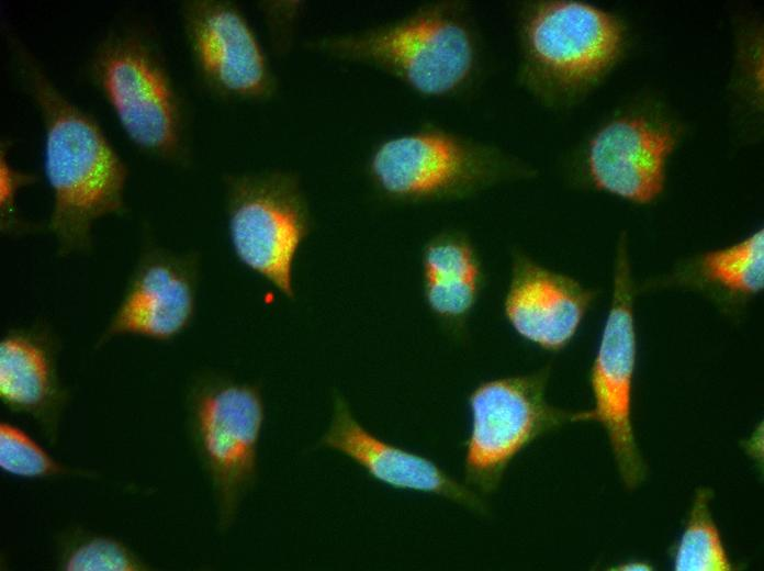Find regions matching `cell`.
<instances>
[{
    "mask_svg": "<svg viewBox=\"0 0 764 571\" xmlns=\"http://www.w3.org/2000/svg\"><path fill=\"white\" fill-rule=\"evenodd\" d=\"M712 497L714 491L710 488L696 489L682 535L674 547V570H735L711 514Z\"/></svg>",
    "mask_w": 764,
    "mask_h": 571,
    "instance_id": "20",
    "label": "cell"
},
{
    "mask_svg": "<svg viewBox=\"0 0 764 571\" xmlns=\"http://www.w3.org/2000/svg\"><path fill=\"white\" fill-rule=\"evenodd\" d=\"M315 448L337 451L363 469L373 480L395 490L435 494L484 514L479 494L445 472L431 459L391 444L368 430L353 415L346 396L332 394V415Z\"/></svg>",
    "mask_w": 764,
    "mask_h": 571,
    "instance_id": "15",
    "label": "cell"
},
{
    "mask_svg": "<svg viewBox=\"0 0 764 571\" xmlns=\"http://www.w3.org/2000/svg\"><path fill=\"white\" fill-rule=\"evenodd\" d=\"M633 303L628 237L621 233L616 246L610 306L589 371L594 406L576 411L574 423L596 422L602 425L620 480L629 490L638 488L648 471L631 418L638 351Z\"/></svg>",
    "mask_w": 764,
    "mask_h": 571,
    "instance_id": "10",
    "label": "cell"
},
{
    "mask_svg": "<svg viewBox=\"0 0 764 571\" xmlns=\"http://www.w3.org/2000/svg\"><path fill=\"white\" fill-rule=\"evenodd\" d=\"M12 138L0 139V233L8 238H22L36 235L46 229V223H37L24 217L19 209L18 199L23 189L40 181L36 172L16 167L11 161Z\"/></svg>",
    "mask_w": 764,
    "mask_h": 571,
    "instance_id": "22",
    "label": "cell"
},
{
    "mask_svg": "<svg viewBox=\"0 0 764 571\" xmlns=\"http://www.w3.org/2000/svg\"><path fill=\"white\" fill-rule=\"evenodd\" d=\"M85 75L138 153L171 167L192 164V109L151 22L136 15L112 22Z\"/></svg>",
    "mask_w": 764,
    "mask_h": 571,
    "instance_id": "3",
    "label": "cell"
},
{
    "mask_svg": "<svg viewBox=\"0 0 764 571\" xmlns=\"http://www.w3.org/2000/svg\"><path fill=\"white\" fill-rule=\"evenodd\" d=\"M63 342L44 318L7 327L0 337V402L31 419L50 446L59 441L72 393L60 376Z\"/></svg>",
    "mask_w": 764,
    "mask_h": 571,
    "instance_id": "13",
    "label": "cell"
},
{
    "mask_svg": "<svg viewBox=\"0 0 764 571\" xmlns=\"http://www.w3.org/2000/svg\"><path fill=\"white\" fill-rule=\"evenodd\" d=\"M1 32L10 69L43 127V172L52 193L46 229L56 255L90 254L96 224L128 212L130 167L97 117L57 86L20 34L7 22Z\"/></svg>",
    "mask_w": 764,
    "mask_h": 571,
    "instance_id": "1",
    "label": "cell"
},
{
    "mask_svg": "<svg viewBox=\"0 0 764 571\" xmlns=\"http://www.w3.org/2000/svg\"><path fill=\"white\" fill-rule=\"evenodd\" d=\"M190 64L200 87L222 102L259 104L279 81L243 9L229 0H184L178 9Z\"/></svg>",
    "mask_w": 764,
    "mask_h": 571,
    "instance_id": "11",
    "label": "cell"
},
{
    "mask_svg": "<svg viewBox=\"0 0 764 571\" xmlns=\"http://www.w3.org/2000/svg\"><path fill=\"white\" fill-rule=\"evenodd\" d=\"M364 175L379 201L418 206L467 201L532 180L538 169L499 144L425 122L378 141L366 159Z\"/></svg>",
    "mask_w": 764,
    "mask_h": 571,
    "instance_id": "5",
    "label": "cell"
},
{
    "mask_svg": "<svg viewBox=\"0 0 764 571\" xmlns=\"http://www.w3.org/2000/svg\"><path fill=\"white\" fill-rule=\"evenodd\" d=\"M550 367L488 379L468 396L471 416L465 443L467 485L490 494L499 485L514 458L539 437L574 423L576 411L550 404Z\"/></svg>",
    "mask_w": 764,
    "mask_h": 571,
    "instance_id": "9",
    "label": "cell"
},
{
    "mask_svg": "<svg viewBox=\"0 0 764 571\" xmlns=\"http://www.w3.org/2000/svg\"><path fill=\"white\" fill-rule=\"evenodd\" d=\"M148 223L121 296L93 349L121 337L170 343L195 320L201 280V254L161 245Z\"/></svg>",
    "mask_w": 764,
    "mask_h": 571,
    "instance_id": "12",
    "label": "cell"
},
{
    "mask_svg": "<svg viewBox=\"0 0 764 571\" xmlns=\"http://www.w3.org/2000/svg\"><path fill=\"white\" fill-rule=\"evenodd\" d=\"M515 82L552 112L583 103L621 64L626 20L583 0H525L514 8Z\"/></svg>",
    "mask_w": 764,
    "mask_h": 571,
    "instance_id": "4",
    "label": "cell"
},
{
    "mask_svg": "<svg viewBox=\"0 0 764 571\" xmlns=\"http://www.w3.org/2000/svg\"><path fill=\"white\" fill-rule=\"evenodd\" d=\"M0 469L12 478L29 481L101 478L98 470L56 459L29 432L8 418L0 421Z\"/></svg>",
    "mask_w": 764,
    "mask_h": 571,
    "instance_id": "21",
    "label": "cell"
},
{
    "mask_svg": "<svg viewBox=\"0 0 764 571\" xmlns=\"http://www.w3.org/2000/svg\"><path fill=\"white\" fill-rule=\"evenodd\" d=\"M596 295L576 278L540 264L518 247L512 249L503 314L528 343L551 352L566 348Z\"/></svg>",
    "mask_w": 764,
    "mask_h": 571,
    "instance_id": "14",
    "label": "cell"
},
{
    "mask_svg": "<svg viewBox=\"0 0 764 571\" xmlns=\"http://www.w3.org/2000/svg\"><path fill=\"white\" fill-rule=\"evenodd\" d=\"M764 29L759 14L733 22V57L728 83L730 111L739 135L759 137L763 127Z\"/></svg>",
    "mask_w": 764,
    "mask_h": 571,
    "instance_id": "18",
    "label": "cell"
},
{
    "mask_svg": "<svg viewBox=\"0 0 764 571\" xmlns=\"http://www.w3.org/2000/svg\"><path fill=\"white\" fill-rule=\"evenodd\" d=\"M672 280L711 295L727 307L746 303L764 288L763 227L733 244L696 255L676 269Z\"/></svg>",
    "mask_w": 764,
    "mask_h": 571,
    "instance_id": "17",
    "label": "cell"
},
{
    "mask_svg": "<svg viewBox=\"0 0 764 571\" xmlns=\"http://www.w3.org/2000/svg\"><path fill=\"white\" fill-rule=\"evenodd\" d=\"M419 262L426 309L448 335L461 338L488 281L478 246L467 231L443 227L425 239Z\"/></svg>",
    "mask_w": 764,
    "mask_h": 571,
    "instance_id": "16",
    "label": "cell"
},
{
    "mask_svg": "<svg viewBox=\"0 0 764 571\" xmlns=\"http://www.w3.org/2000/svg\"><path fill=\"white\" fill-rule=\"evenodd\" d=\"M58 571H154L156 568L124 540L81 524H70L53 537Z\"/></svg>",
    "mask_w": 764,
    "mask_h": 571,
    "instance_id": "19",
    "label": "cell"
},
{
    "mask_svg": "<svg viewBox=\"0 0 764 571\" xmlns=\"http://www.w3.org/2000/svg\"><path fill=\"white\" fill-rule=\"evenodd\" d=\"M615 570H632V571H649L652 570V566L649 564L648 562L643 561H628L625 563H620L617 566V568H614Z\"/></svg>",
    "mask_w": 764,
    "mask_h": 571,
    "instance_id": "23",
    "label": "cell"
},
{
    "mask_svg": "<svg viewBox=\"0 0 764 571\" xmlns=\"http://www.w3.org/2000/svg\"><path fill=\"white\" fill-rule=\"evenodd\" d=\"M184 432L212 497L215 528L228 533L259 480L266 405L259 382L212 367L189 377Z\"/></svg>",
    "mask_w": 764,
    "mask_h": 571,
    "instance_id": "6",
    "label": "cell"
},
{
    "mask_svg": "<svg viewBox=\"0 0 764 571\" xmlns=\"http://www.w3.org/2000/svg\"><path fill=\"white\" fill-rule=\"evenodd\" d=\"M308 48L363 66L434 101L471 97L490 69L486 42L468 0H429L396 18L315 38Z\"/></svg>",
    "mask_w": 764,
    "mask_h": 571,
    "instance_id": "2",
    "label": "cell"
},
{
    "mask_svg": "<svg viewBox=\"0 0 764 571\" xmlns=\"http://www.w3.org/2000/svg\"><path fill=\"white\" fill-rule=\"evenodd\" d=\"M684 136L682 120L661 98L639 96L588 131L566 154L564 170L574 186L649 205L662 195Z\"/></svg>",
    "mask_w": 764,
    "mask_h": 571,
    "instance_id": "7",
    "label": "cell"
},
{
    "mask_svg": "<svg viewBox=\"0 0 764 571\" xmlns=\"http://www.w3.org/2000/svg\"><path fill=\"white\" fill-rule=\"evenodd\" d=\"M222 184L235 258L293 301L295 260L314 229L300 175L284 168L232 171L223 175Z\"/></svg>",
    "mask_w": 764,
    "mask_h": 571,
    "instance_id": "8",
    "label": "cell"
}]
</instances>
